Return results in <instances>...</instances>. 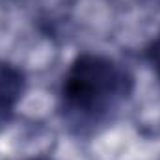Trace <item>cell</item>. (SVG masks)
Segmentation results:
<instances>
[{"label":"cell","mask_w":160,"mask_h":160,"mask_svg":"<svg viewBox=\"0 0 160 160\" xmlns=\"http://www.w3.org/2000/svg\"><path fill=\"white\" fill-rule=\"evenodd\" d=\"M151 62L155 63V69H157V73L160 75V38L155 41V45L151 48Z\"/></svg>","instance_id":"obj_3"},{"label":"cell","mask_w":160,"mask_h":160,"mask_svg":"<svg viewBox=\"0 0 160 160\" xmlns=\"http://www.w3.org/2000/svg\"><path fill=\"white\" fill-rule=\"evenodd\" d=\"M130 93L128 73L102 56H82L67 71L62 108L71 127L91 132L112 121Z\"/></svg>","instance_id":"obj_1"},{"label":"cell","mask_w":160,"mask_h":160,"mask_svg":"<svg viewBox=\"0 0 160 160\" xmlns=\"http://www.w3.org/2000/svg\"><path fill=\"white\" fill-rule=\"evenodd\" d=\"M21 73L11 67H0V125L9 118L21 95Z\"/></svg>","instance_id":"obj_2"}]
</instances>
